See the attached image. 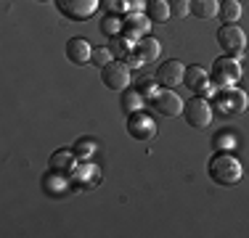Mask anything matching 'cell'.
<instances>
[{"mask_svg":"<svg viewBox=\"0 0 249 238\" xmlns=\"http://www.w3.org/2000/svg\"><path fill=\"white\" fill-rule=\"evenodd\" d=\"M207 175H210L212 183L228 188V186H236V183L241 180L244 170H241V162L233 156V153L217 151V153H212V159L207 162Z\"/></svg>","mask_w":249,"mask_h":238,"instance_id":"cell-1","label":"cell"},{"mask_svg":"<svg viewBox=\"0 0 249 238\" xmlns=\"http://www.w3.org/2000/svg\"><path fill=\"white\" fill-rule=\"evenodd\" d=\"M210 80H212V87L215 90H223V87H233L236 82L241 80V64L236 56H223L212 61V69H210Z\"/></svg>","mask_w":249,"mask_h":238,"instance_id":"cell-2","label":"cell"},{"mask_svg":"<svg viewBox=\"0 0 249 238\" xmlns=\"http://www.w3.org/2000/svg\"><path fill=\"white\" fill-rule=\"evenodd\" d=\"M215 106H217V111L225 117H236V114H241V111H247V106H249V98H247V93L244 90H239V87H223V90H217L215 95Z\"/></svg>","mask_w":249,"mask_h":238,"instance_id":"cell-3","label":"cell"},{"mask_svg":"<svg viewBox=\"0 0 249 238\" xmlns=\"http://www.w3.org/2000/svg\"><path fill=\"white\" fill-rule=\"evenodd\" d=\"M183 114H186V122L191 124V127L207 130L212 122V103L207 101V95H194L191 101H186Z\"/></svg>","mask_w":249,"mask_h":238,"instance_id":"cell-4","label":"cell"},{"mask_svg":"<svg viewBox=\"0 0 249 238\" xmlns=\"http://www.w3.org/2000/svg\"><path fill=\"white\" fill-rule=\"evenodd\" d=\"M217 45L223 48L225 56H241L247 48V34L239 24H223L217 29Z\"/></svg>","mask_w":249,"mask_h":238,"instance_id":"cell-5","label":"cell"},{"mask_svg":"<svg viewBox=\"0 0 249 238\" xmlns=\"http://www.w3.org/2000/svg\"><path fill=\"white\" fill-rule=\"evenodd\" d=\"M58 14L69 21H88L98 11L101 0H53Z\"/></svg>","mask_w":249,"mask_h":238,"instance_id":"cell-6","label":"cell"},{"mask_svg":"<svg viewBox=\"0 0 249 238\" xmlns=\"http://www.w3.org/2000/svg\"><path fill=\"white\" fill-rule=\"evenodd\" d=\"M101 82H104L109 90L122 93L124 87H130V67L124 61H111L101 69Z\"/></svg>","mask_w":249,"mask_h":238,"instance_id":"cell-7","label":"cell"},{"mask_svg":"<svg viewBox=\"0 0 249 238\" xmlns=\"http://www.w3.org/2000/svg\"><path fill=\"white\" fill-rule=\"evenodd\" d=\"M151 106H154V111L157 114H162V117H178V114H183V98L178 95L173 87H162V90H157V95L151 98Z\"/></svg>","mask_w":249,"mask_h":238,"instance_id":"cell-8","label":"cell"},{"mask_svg":"<svg viewBox=\"0 0 249 238\" xmlns=\"http://www.w3.org/2000/svg\"><path fill=\"white\" fill-rule=\"evenodd\" d=\"M127 133L135 140H151L157 135V122L146 111H135V114H127Z\"/></svg>","mask_w":249,"mask_h":238,"instance_id":"cell-9","label":"cell"},{"mask_svg":"<svg viewBox=\"0 0 249 238\" xmlns=\"http://www.w3.org/2000/svg\"><path fill=\"white\" fill-rule=\"evenodd\" d=\"M149 29H151V21H149V16H146V14L130 11V14L122 19V34H124V37H130V40H135V43H138L141 37H146Z\"/></svg>","mask_w":249,"mask_h":238,"instance_id":"cell-10","label":"cell"},{"mask_svg":"<svg viewBox=\"0 0 249 238\" xmlns=\"http://www.w3.org/2000/svg\"><path fill=\"white\" fill-rule=\"evenodd\" d=\"M183 82H186V87L194 95H210L212 90H215L207 69H201V67H188L186 74H183Z\"/></svg>","mask_w":249,"mask_h":238,"instance_id":"cell-11","label":"cell"},{"mask_svg":"<svg viewBox=\"0 0 249 238\" xmlns=\"http://www.w3.org/2000/svg\"><path fill=\"white\" fill-rule=\"evenodd\" d=\"M183 74H186V67H183L180 61H164L159 64L157 74H154V80L159 82L162 87H175V85H183Z\"/></svg>","mask_w":249,"mask_h":238,"instance_id":"cell-12","label":"cell"},{"mask_svg":"<svg viewBox=\"0 0 249 238\" xmlns=\"http://www.w3.org/2000/svg\"><path fill=\"white\" fill-rule=\"evenodd\" d=\"M93 56V48L88 43L85 37H72L67 43V58L69 64H74V67H82V64H88Z\"/></svg>","mask_w":249,"mask_h":238,"instance_id":"cell-13","label":"cell"},{"mask_svg":"<svg viewBox=\"0 0 249 238\" xmlns=\"http://www.w3.org/2000/svg\"><path fill=\"white\" fill-rule=\"evenodd\" d=\"M135 53L141 56L143 64H154L159 58V53H162V43H159L157 37H151V34H146V37H141L138 43H135Z\"/></svg>","mask_w":249,"mask_h":238,"instance_id":"cell-14","label":"cell"},{"mask_svg":"<svg viewBox=\"0 0 249 238\" xmlns=\"http://www.w3.org/2000/svg\"><path fill=\"white\" fill-rule=\"evenodd\" d=\"M51 170L61 172V175H72V172L77 170V153L67 151V148H58V151L51 156Z\"/></svg>","mask_w":249,"mask_h":238,"instance_id":"cell-15","label":"cell"},{"mask_svg":"<svg viewBox=\"0 0 249 238\" xmlns=\"http://www.w3.org/2000/svg\"><path fill=\"white\" fill-rule=\"evenodd\" d=\"M146 16H149L151 24H164L173 16V11H170V0H146L143 5Z\"/></svg>","mask_w":249,"mask_h":238,"instance_id":"cell-16","label":"cell"},{"mask_svg":"<svg viewBox=\"0 0 249 238\" xmlns=\"http://www.w3.org/2000/svg\"><path fill=\"white\" fill-rule=\"evenodd\" d=\"M191 16H196L201 21L220 16V0H191Z\"/></svg>","mask_w":249,"mask_h":238,"instance_id":"cell-17","label":"cell"},{"mask_svg":"<svg viewBox=\"0 0 249 238\" xmlns=\"http://www.w3.org/2000/svg\"><path fill=\"white\" fill-rule=\"evenodd\" d=\"M120 106H122L124 114H135V111H143L146 98L141 95V90H135V87H124L122 98H120Z\"/></svg>","mask_w":249,"mask_h":238,"instance_id":"cell-18","label":"cell"},{"mask_svg":"<svg viewBox=\"0 0 249 238\" xmlns=\"http://www.w3.org/2000/svg\"><path fill=\"white\" fill-rule=\"evenodd\" d=\"M220 19L225 24H236L241 19V3L239 0H223L220 3Z\"/></svg>","mask_w":249,"mask_h":238,"instance_id":"cell-19","label":"cell"},{"mask_svg":"<svg viewBox=\"0 0 249 238\" xmlns=\"http://www.w3.org/2000/svg\"><path fill=\"white\" fill-rule=\"evenodd\" d=\"M101 29H104V34H109V37H117V34H122V16L109 14L104 21H101Z\"/></svg>","mask_w":249,"mask_h":238,"instance_id":"cell-20","label":"cell"},{"mask_svg":"<svg viewBox=\"0 0 249 238\" xmlns=\"http://www.w3.org/2000/svg\"><path fill=\"white\" fill-rule=\"evenodd\" d=\"M93 151H96V140H93V138H82V140L74 143V153H77L80 159L93 156Z\"/></svg>","mask_w":249,"mask_h":238,"instance_id":"cell-21","label":"cell"},{"mask_svg":"<svg viewBox=\"0 0 249 238\" xmlns=\"http://www.w3.org/2000/svg\"><path fill=\"white\" fill-rule=\"evenodd\" d=\"M170 11L178 19H186L191 14V0H170Z\"/></svg>","mask_w":249,"mask_h":238,"instance_id":"cell-22","label":"cell"},{"mask_svg":"<svg viewBox=\"0 0 249 238\" xmlns=\"http://www.w3.org/2000/svg\"><path fill=\"white\" fill-rule=\"evenodd\" d=\"M90 64H96L98 69H104L106 64H111V51L109 48H96L93 56H90Z\"/></svg>","mask_w":249,"mask_h":238,"instance_id":"cell-23","label":"cell"},{"mask_svg":"<svg viewBox=\"0 0 249 238\" xmlns=\"http://www.w3.org/2000/svg\"><path fill=\"white\" fill-rule=\"evenodd\" d=\"M101 3L106 5L109 14H117V16H122V11H127V0H101Z\"/></svg>","mask_w":249,"mask_h":238,"instance_id":"cell-24","label":"cell"},{"mask_svg":"<svg viewBox=\"0 0 249 238\" xmlns=\"http://www.w3.org/2000/svg\"><path fill=\"white\" fill-rule=\"evenodd\" d=\"M157 85H159L157 80H146V82H141V95H143L146 101H151L154 95H157Z\"/></svg>","mask_w":249,"mask_h":238,"instance_id":"cell-25","label":"cell"},{"mask_svg":"<svg viewBox=\"0 0 249 238\" xmlns=\"http://www.w3.org/2000/svg\"><path fill=\"white\" fill-rule=\"evenodd\" d=\"M127 8H135V11H138V8H141V0H130Z\"/></svg>","mask_w":249,"mask_h":238,"instance_id":"cell-26","label":"cell"}]
</instances>
